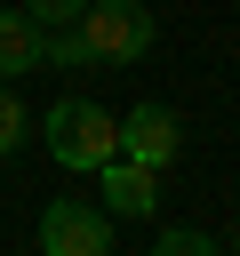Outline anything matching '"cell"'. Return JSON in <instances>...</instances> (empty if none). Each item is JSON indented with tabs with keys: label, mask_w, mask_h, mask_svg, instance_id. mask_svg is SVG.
Segmentation results:
<instances>
[{
	"label": "cell",
	"mask_w": 240,
	"mask_h": 256,
	"mask_svg": "<svg viewBox=\"0 0 240 256\" xmlns=\"http://www.w3.org/2000/svg\"><path fill=\"white\" fill-rule=\"evenodd\" d=\"M72 32H80L88 64H136V56H152V40H160V24H152L144 0H88Z\"/></svg>",
	"instance_id": "obj_2"
},
{
	"label": "cell",
	"mask_w": 240,
	"mask_h": 256,
	"mask_svg": "<svg viewBox=\"0 0 240 256\" xmlns=\"http://www.w3.org/2000/svg\"><path fill=\"white\" fill-rule=\"evenodd\" d=\"M16 8H24L40 32H56V24H80V8H88V0H16Z\"/></svg>",
	"instance_id": "obj_9"
},
{
	"label": "cell",
	"mask_w": 240,
	"mask_h": 256,
	"mask_svg": "<svg viewBox=\"0 0 240 256\" xmlns=\"http://www.w3.org/2000/svg\"><path fill=\"white\" fill-rule=\"evenodd\" d=\"M144 256H224V248H216V240H208L200 224H176V232H160V240H152Z\"/></svg>",
	"instance_id": "obj_8"
},
{
	"label": "cell",
	"mask_w": 240,
	"mask_h": 256,
	"mask_svg": "<svg viewBox=\"0 0 240 256\" xmlns=\"http://www.w3.org/2000/svg\"><path fill=\"white\" fill-rule=\"evenodd\" d=\"M96 176H104V200H112L104 216H112V224H144V216L160 208V168H144V160H128V152H112Z\"/></svg>",
	"instance_id": "obj_5"
},
{
	"label": "cell",
	"mask_w": 240,
	"mask_h": 256,
	"mask_svg": "<svg viewBox=\"0 0 240 256\" xmlns=\"http://www.w3.org/2000/svg\"><path fill=\"white\" fill-rule=\"evenodd\" d=\"M24 136H32V112H24L16 80H0V160H16V152H24Z\"/></svg>",
	"instance_id": "obj_7"
},
{
	"label": "cell",
	"mask_w": 240,
	"mask_h": 256,
	"mask_svg": "<svg viewBox=\"0 0 240 256\" xmlns=\"http://www.w3.org/2000/svg\"><path fill=\"white\" fill-rule=\"evenodd\" d=\"M48 64H64V72H80V64H88V48H80V32H72V24H56V32H48Z\"/></svg>",
	"instance_id": "obj_10"
},
{
	"label": "cell",
	"mask_w": 240,
	"mask_h": 256,
	"mask_svg": "<svg viewBox=\"0 0 240 256\" xmlns=\"http://www.w3.org/2000/svg\"><path fill=\"white\" fill-rule=\"evenodd\" d=\"M232 248H240V232H232Z\"/></svg>",
	"instance_id": "obj_11"
},
{
	"label": "cell",
	"mask_w": 240,
	"mask_h": 256,
	"mask_svg": "<svg viewBox=\"0 0 240 256\" xmlns=\"http://www.w3.org/2000/svg\"><path fill=\"white\" fill-rule=\"evenodd\" d=\"M48 64V32L24 16V8H0V80H24Z\"/></svg>",
	"instance_id": "obj_6"
},
{
	"label": "cell",
	"mask_w": 240,
	"mask_h": 256,
	"mask_svg": "<svg viewBox=\"0 0 240 256\" xmlns=\"http://www.w3.org/2000/svg\"><path fill=\"white\" fill-rule=\"evenodd\" d=\"M120 152L144 160V168H176V152H184V120H176L160 96H144V104L120 112Z\"/></svg>",
	"instance_id": "obj_4"
},
{
	"label": "cell",
	"mask_w": 240,
	"mask_h": 256,
	"mask_svg": "<svg viewBox=\"0 0 240 256\" xmlns=\"http://www.w3.org/2000/svg\"><path fill=\"white\" fill-rule=\"evenodd\" d=\"M112 152H120V120H112L96 96H56V104H48V160H56V168L96 176Z\"/></svg>",
	"instance_id": "obj_1"
},
{
	"label": "cell",
	"mask_w": 240,
	"mask_h": 256,
	"mask_svg": "<svg viewBox=\"0 0 240 256\" xmlns=\"http://www.w3.org/2000/svg\"><path fill=\"white\" fill-rule=\"evenodd\" d=\"M40 256H112V216L96 200H72L56 192L40 208Z\"/></svg>",
	"instance_id": "obj_3"
}]
</instances>
